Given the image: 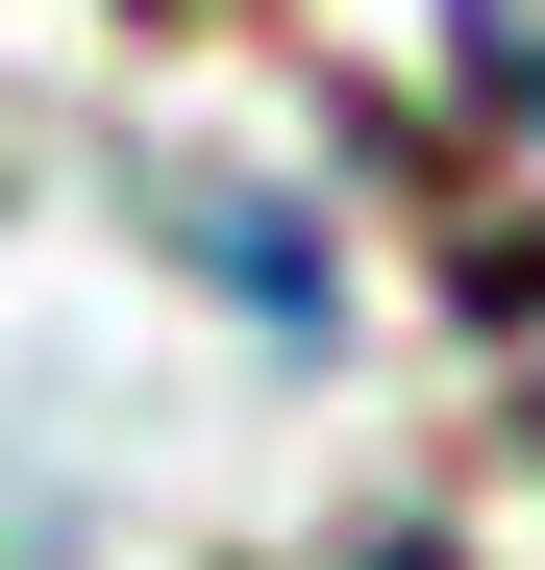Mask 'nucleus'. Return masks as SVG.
Masks as SVG:
<instances>
[{
    "label": "nucleus",
    "instance_id": "2",
    "mask_svg": "<svg viewBox=\"0 0 545 570\" xmlns=\"http://www.w3.org/2000/svg\"><path fill=\"white\" fill-rule=\"evenodd\" d=\"M347 570H446V546H347Z\"/></svg>",
    "mask_w": 545,
    "mask_h": 570
},
{
    "label": "nucleus",
    "instance_id": "1",
    "mask_svg": "<svg viewBox=\"0 0 545 570\" xmlns=\"http://www.w3.org/2000/svg\"><path fill=\"white\" fill-rule=\"evenodd\" d=\"M446 75H472V100H521V125H545V0H446Z\"/></svg>",
    "mask_w": 545,
    "mask_h": 570
}]
</instances>
